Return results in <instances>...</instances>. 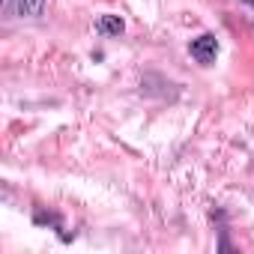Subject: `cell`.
Listing matches in <instances>:
<instances>
[{"label":"cell","instance_id":"cell-1","mask_svg":"<svg viewBox=\"0 0 254 254\" xmlns=\"http://www.w3.org/2000/svg\"><path fill=\"white\" fill-rule=\"evenodd\" d=\"M191 57L197 60V63H212L215 57H218V42H215V36H209V33H203V36H197L194 42H191Z\"/></svg>","mask_w":254,"mask_h":254},{"label":"cell","instance_id":"cell-2","mask_svg":"<svg viewBox=\"0 0 254 254\" xmlns=\"http://www.w3.org/2000/svg\"><path fill=\"white\" fill-rule=\"evenodd\" d=\"M96 30H99L102 36H120V33H123V21H120L117 15H102V18L96 21Z\"/></svg>","mask_w":254,"mask_h":254},{"label":"cell","instance_id":"cell-3","mask_svg":"<svg viewBox=\"0 0 254 254\" xmlns=\"http://www.w3.org/2000/svg\"><path fill=\"white\" fill-rule=\"evenodd\" d=\"M45 0H18V12L21 15H42Z\"/></svg>","mask_w":254,"mask_h":254},{"label":"cell","instance_id":"cell-4","mask_svg":"<svg viewBox=\"0 0 254 254\" xmlns=\"http://www.w3.org/2000/svg\"><path fill=\"white\" fill-rule=\"evenodd\" d=\"M245 3H251V6H254V0H245Z\"/></svg>","mask_w":254,"mask_h":254}]
</instances>
